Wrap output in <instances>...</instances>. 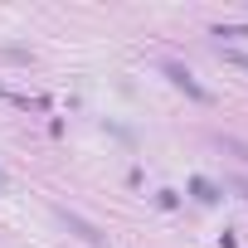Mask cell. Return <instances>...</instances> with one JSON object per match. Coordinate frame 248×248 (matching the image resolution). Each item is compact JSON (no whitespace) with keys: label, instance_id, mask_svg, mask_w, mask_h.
Instances as JSON below:
<instances>
[{"label":"cell","instance_id":"1","mask_svg":"<svg viewBox=\"0 0 248 248\" xmlns=\"http://www.w3.org/2000/svg\"><path fill=\"white\" fill-rule=\"evenodd\" d=\"M166 78H170V83H175V88H185V93H190V97H195V102H209V93H204V88H200V83H195V73H190V68H185V63H175V59H166Z\"/></svg>","mask_w":248,"mask_h":248},{"label":"cell","instance_id":"2","mask_svg":"<svg viewBox=\"0 0 248 248\" xmlns=\"http://www.w3.org/2000/svg\"><path fill=\"white\" fill-rule=\"evenodd\" d=\"M190 195H195L200 204H214V200H219V185L204 180V175H195V180H190Z\"/></svg>","mask_w":248,"mask_h":248},{"label":"cell","instance_id":"3","mask_svg":"<svg viewBox=\"0 0 248 248\" xmlns=\"http://www.w3.org/2000/svg\"><path fill=\"white\" fill-rule=\"evenodd\" d=\"M214 39H248V30H243V25H219Z\"/></svg>","mask_w":248,"mask_h":248},{"label":"cell","instance_id":"4","mask_svg":"<svg viewBox=\"0 0 248 248\" xmlns=\"http://www.w3.org/2000/svg\"><path fill=\"white\" fill-rule=\"evenodd\" d=\"M219 59H229V63H238V68H248V54H238V49H224V44H219Z\"/></svg>","mask_w":248,"mask_h":248},{"label":"cell","instance_id":"5","mask_svg":"<svg viewBox=\"0 0 248 248\" xmlns=\"http://www.w3.org/2000/svg\"><path fill=\"white\" fill-rule=\"evenodd\" d=\"M229 185H233V190H238V195L248 200V180H229Z\"/></svg>","mask_w":248,"mask_h":248},{"label":"cell","instance_id":"6","mask_svg":"<svg viewBox=\"0 0 248 248\" xmlns=\"http://www.w3.org/2000/svg\"><path fill=\"white\" fill-rule=\"evenodd\" d=\"M0 180H5V175H0Z\"/></svg>","mask_w":248,"mask_h":248}]
</instances>
